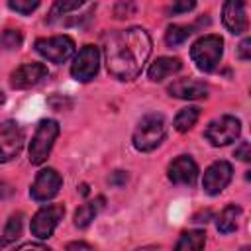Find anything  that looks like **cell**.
<instances>
[{"mask_svg": "<svg viewBox=\"0 0 251 251\" xmlns=\"http://www.w3.org/2000/svg\"><path fill=\"white\" fill-rule=\"evenodd\" d=\"M108 73L120 80L135 78L151 55V37L141 27L116 31L106 43Z\"/></svg>", "mask_w": 251, "mask_h": 251, "instance_id": "obj_1", "label": "cell"}, {"mask_svg": "<svg viewBox=\"0 0 251 251\" xmlns=\"http://www.w3.org/2000/svg\"><path fill=\"white\" fill-rule=\"evenodd\" d=\"M167 137V122L161 114H147L133 131V147L137 151H153Z\"/></svg>", "mask_w": 251, "mask_h": 251, "instance_id": "obj_2", "label": "cell"}, {"mask_svg": "<svg viewBox=\"0 0 251 251\" xmlns=\"http://www.w3.org/2000/svg\"><path fill=\"white\" fill-rule=\"evenodd\" d=\"M224 53V39L220 35H204L190 47V57L196 63V67L204 73H210L218 67Z\"/></svg>", "mask_w": 251, "mask_h": 251, "instance_id": "obj_3", "label": "cell"}, {"mask_svg": "<svg viewBox=\"0 0 251 251\" xmlns=\"http://www.w3.org/2000/svg\"><path fill=\"white\" fill-rule=\"evenodd\" d=\"M59 135V124L55 120H41L33 137H31V143H29V161L33 165H41L51 149H53V143Z\"/></svg>", "mask_w": 251, "mask_h": 251, "instance_id": "obj_4", "label": "cell"}, {"mask_svg": "<svg viewBox=\"0 0 251 251\" xmlns=\"http://www.w3.org/2000/svg\"><path fill=\"white\" fill-rule=\"evenodd\" d=\"M241 133V122L233 116H222L218 120H212L208 127L204 129V137L214 147H224L231 141H235Z\"/></svg>", "mask_w": 251, "mask_h": 251, "instance_id": "obj_5", "label": "cell"}, {"mask_svg": "<svg viewBox=\"0 0 251 251\" xmlns=\"http://www.w3.org/2000/svg\"><path fill=\"white\" fill-rule=\"evenodd\" d=\"M35 51L45 57L51 63H65L75 53V41L67 35H55V37H41L35 41Z\"/></svg>", "mask_w": 251, "mask_h": 251, "instance_id": "obj_6", "label": "cell"}, {"mask_svg": "<svg viewBox=\"0 0 251 251\" xmlns=\"http://www.w3.org/2000/svg\"><path fill=\"white\" fill-rule=\"evenodd\" d=\"M24 147V131L22 127L8 120L0 122V163H8L20 155Z\"/></svg>", "mask_w": 251, "mask_h": 251, "instance_id": "obj_7", "label": "cell"}, {"mask_svg": "<svg viewBox=\"0 0 251 251\" xmlns=\"http://www.w3.org/2000/svg\"><path fill=\"white\" fill-rule=\"evenodd\" d=\"M65 216V208L61 204H51V206H45L41 208L33 220H31V233L37 237V239H47L53 235L55 227L59 226V222L63 220Z\"/></svg>", "mask_w": 251, "mask_h": 251, "instance_id": "obj_8", "label": "cell"}, {"mask_svg": "<svg viewBox=\"0 0 251 251\" xmlns=\"http://www.w3.org/2000/svg\"><path fill=\"white\" fill-rule=\"evenodd\" d=\"M98 65H100V53H98V49L94 45H84L78 51V55L75 57V63L71 67V75L78 82H88V80H92L96 76Z\"/></svg>", "mask_w": 251, "mask_h": 251, "instance_id": "obj_9", "label": "cell"}, {"mask_svg": "<svg viewBox=\"0 0 251 251\" xmlns=\"http://www.w3.org/2000/svg\"><path fill=\"white\" fill-rule=\"evenodd\" d=\"M61 184H63V178L55 169H43L37 173V176L29 188V194L37 202H47L59 192Z\"/></svg>", "mask_w": 251, "mask_h": 251, "instance_id": "obj_10", "label": "cell"}, {"mask_svg": "<svg viewBox=\"0 0 251 251\" xmlns=\"http://www.w3.org/2000/svg\"><path fill=\"white\" fill-rule=\"evenodd\" d=\"M231 175H233V169L227 161H216L212 163L206 173H204V178H202V188L206 194H220L231 180Z\"/></svg>", "mask_w": 251, "mask_h": 251, "instance_id": "obj_11", "label": "cell"}, {"mask_svg": "<svg viewBox=\"0 0 251 251\" xmlns=\"http://www.w3.org/2000/svg\"><path fill=\"white\" fill-rule=\"evenodd\" d=\"M47 75H49V71L43 63H25L12 73L10 84H12V88H18V90L29 88V86H35L37 82H41Z\"/></svg>", "mask_w": 251, "mask_h": 251, "instance_id": "obj_12", "label": "cell"}, {"mask_svg": "<svg viewBox=\"0 0 251 251\" xmlns=\"http://www.w3.org/2000/svg\"><path fill=\"white\" fill-rule=\"evenodd\" d=\"M222 20L224 25L233 33V35H241L247 31V12H245V2L241 0H229L224 4L222 10Z\"/></svg>", "mask_w": 251, "mask_h": 251, "instance_id": "obj_13", "label": "cell"}, {"mask_svg": "<svg viewBox=\"0 0 251 251\" xmlns=\"http://www.w3.org/2000/svg\"><path fill=\"white\" fill-rule=\"evenodd\" d=\"M167 176L173 184H192L198 176V165L194 163L192 157L180 155L169 165Z\"/></svg>", "mask_w": 251, "mask_h": 251, "instance_id": "obj_14", "label": "cell"}, {"mask_svg": "<svg viewBox=\"0 0 251 251\" xmlns=\"http://www.w3.org/2000/svg\"><path fill=\"white\" fill-rule=\"evenodd\" d=\"M169 94L175 98H182V100H200L208 96V86L200 80H192V78H178L175 82L169 84Z\"/></svg>", "mask_w": 251, "mask_h": 251, "instance_id": "obj_15", "label": "cell"}, {"mask_svg": "<svg viewBox=\"0 0 251 251\" xmlns=\"http://www.w3.org/2000/svg\"><path fill=\"white\" fill-rule=\"evenodd\" d=\"M180 69H182L180 59H176V57H159L157 61L151 63L147 75H149L151 80L159 82V80H163V78H167V76L178 73Z\"/></svg>", "mask_w": 251, "mask_h": 251, "instance_id": "obj_16", "label": "cell"}, {"mask_svg": "<svg viewBox=\"0 0 251 251\" xmlns=\"http://www.w3.org/2000/svg\"><path fill=\"white\" fill-rule=\"evenodd\" d=\"M104 196H98L96 200H92V202H86V204H82L76 212H75V226L76 227H80V229H84L94 218H96V214L104 208Z\"/></svg>", "mask_w": 251, "mask_h": 251, "instance_id": "obj_17", "label": "cell"}, {"mask_svg": "<svg viewBox=\"0 0 251 251\" xmlns=\"http://www.w3.org/2000/svg\"><path fill=\"white\" fill-rule=\"evenodd\" d=\"M204 243H206V233L202 229H190L180 233L175 251H202Z\"/></svg>", "mask_w": 251, "mask_h": 251, "instance_id": "obj_18", "label": "cell"}, {"mask_svg": "<svg viewBox=\"0 0 251 251\" xmlns=\"http://www.w3.org/2000/svg\"><path fill=\"white\" fill-rule=\"evenodd\" d=\"M239 216H241V208L239 206H235V204H229V206H226L222 212H220V216H218V231L220 233H231V231H235L237 229V220H239Z\"/></svg>", "mask_w": 251, "mask_h": 251, "instance_id": "obj_19", "label": "cell"}, {"mask_svg": "<svg viewBox=\"0 0 251 251\" xmlns=\"http://www.w3.org/2000/svg\"><path fill=\"white\" fill-rule=\"evenodd\" d=\"M22 227H24V214L22 212L12 214L8 224H6V227H4V233L0 235V249L6 247L8 243L16 241L20 237V233H22Z\"/></svg>", "mask_w": 251, "mask_h": 251, "instance_id": "obj_20", "label": "cell"}, {"mask_svg": "<svg viewBox=\"0 0 251 251\" xmlns=\"http://www.w3.org/2000/svg\"><path fill=\"white\" fill-rule=\"evenodd\" d=\"M198 118H200V110H198L196 106H188V108H182V110L176 114L173 126H175L176 131L184 133V131H188V129L198 122Z\"/></svg>", "mask_w": 251, "mask_h": 251, "instance_id": "obj_21", "label": "cell"}, {"mask_svg": "<svg viewBox=\"0 0 251 251\" xmlns=\"http://www.w3.org/2000/svg\"><path fill=\"white\" fill-rule=\"evenodd\" d=\"M192 31H194L192 25H171L165 33V41L169 47H178L192 35Z\"/></svg>", "mask_w": 251, "mask_h": 251, "instance_id": "obj_22", "label": "cell"}, {"mask_svg": "<svg viewBox=\"0 0 251 251\" xmlns=\"http://www.w3.org/2000/svg\"><path fill=\"white\" fill-rule=\"evenodd\" d=\"M82 6H84V2H80V0H73V2H69V0H59V2L53 4V8H51V16H49L47 22H55L57 18L65 16L67 12L78 10V8H82Z\"/></svg>", "mask_w": 251, "mask_h": 251, "instance_id": "obj_23", "label": "cell"}, {"mask_svg": "<svg viewBox=\"0 0 251 251\" xmlns=\"http://www.w3.org/2000/svg\"><path fill=\"white\" fill-rule=\"evenodd\" d=\"M22 33L18 29H6L2 35H0V49L2 51H12V49H18L22 45Z\"/></svg>", "mask_w": 251, "mask_h": 251, "instance_id": "obj_24", "label": "cell"}, {"mask_svg": "<svg viewBox=\"0 0 251 251\" xmlns=\"http://www.w3.org/2000/svg\"><path fill=\"white\" fill-rule=\"evenodd\" d=\"M8 6H10V10L27 16V14H31L35 8H39V2H37V0H10Z\"/></svg>", "mask_w": 251, "mask_h": 251, "instance_id": "obj_25", "label": "cell"}, {"mask_svg": "<svg viewBox=\"0 0 251 251\" xmlns=\"http://www.w3.org/2000/svg\"><path fill=\"white\" fill-rule=\"evenodd\" d=\"M194 6H196V2H176V4H173V6H169V8H167V14L176 16V14H182V12L192 10Z\"/></svg>", "mask_w": 251, "mask_h": 251, "instance_id": "obj_26", "label": "cell"}, {"mask_svg": "<svg viewBox=\"0 0 251 251\" xmlns=\"http://www.w3.org/2000/svg\"><path fill=\"white\" fill-rule=\"evenodd\" d=\"M237 55L241 61H249L251 59V39H243L237 47Z\"/></svg>", "mask_w": 251, "mask_h": 251, "instance_id": "obj_27", "label": "cell"}, {"mask_svg": "<svg viewBox=\"0 0 251 251\" xmlns=\"http://www.w3.org/2000/svg\"><path fill=\"white\" fill-rule=\"evenodd\" d=\"M235 157L241 161H249L251 159V145L247 141H241V145L235 149Z\"/></svg>", "mask_w": 251, "mask_h": 251, "instance_id": "obj_28", "label": "cell"}, {"mask_svg": "<svg viewBox=\"0 0 251 251\" xmlns=\"http://www.w3.org/2000/svg\"><path fill=\"white\" fill-rule=\"evenodd\" d=\"M108 182H110L112 186H124V184L127 182V175H126L124 171H116V173H112V175H110Z\"/></svg>", "mask_w": 251, "mask_h": 251, "instance_id": "obj_29", "label": "cell"}, {"mask_svg": "<svg viewBox=\"0 0 251 251\" xmlns=\"http://www.w3.org/2000/svg\"><path fill=\"white\" fill-rule=\"evenodd\" d=\"M16 251H51V249L47 245H43V243H24Z\"/></svg>", "mask_w": 251, "mask_h": 251, "instance_id": "obj_30", "label": "cell"}, {"mask_svg": "<svg viewBox=\"0 0 251 251\" xmlns=\"http://www.w3.org/2000/svg\"><path fill=\"white\" fill-rule=\"evenodd\" d=\"M210 218H212V212H210V210H206V212H200V214H196L192 220H194V222H200V224H202V222L206 224Z\"/></svg>", "mask_w": 251, "mask_h": 251, "instance_id": "obj_31", "label": "cell"}, {"mask_svg": "<svg viewBox=\"0 0 251 251\" xmlns=\"http://www.w3.org/2000/svg\"><path fill=\"white\" fill-rule=\"evenodd\" d=\"M69 251H75V249H84V251H90V245H84V243H69L67 245Z\"/></svg>", "mask_w": 251, "mask_h": 251, "instance_id": "obj_32", "label": "cell"}, {"mask_svg": "<svg viewBox=\"0 0 251 251\" xmlns=\"http://www.w3.org/2000/svg\"><path fill=\"white\" fill-rule=\"evenodd\" d=\"M80 194H82V196L88 194V184H80Z\"/></svg>", "mask_w": 251, "mask_h": 251, "instance_id": "obj_33", "label": "cell"}, {"mask_svg": "<svg viewBox=\"0 0 251 251\" xmlns=\"http://www.w3.org/2000/svg\"><path fill=\"white\" fill-rule=\"evenodd\" d=\"M137 251H161L159 247H143V249H137Z\"/></svg>", "mask_w": 251, "mask_h": 251, "instance_id": "obj_34", "label": "cell"}, {"mask_svg": "<svg viewBox=\"0 0 251 251\" xmlns=\"http://www.w3.org/2000/svg\"><path fill=\"white\" fill-rule=\"evenodd\" d=\"M4 102V94H2V90H0V104Z\"/></svg>", "mask_w": 251, "mask_h": 251, "instance_id": "obj_35", "label": "cell"}, {"mask_svg": "<svg viewBox=\"0 0 251 251\" xmlns=\"http://www.w3.org/2000/svg\"><path fill=\"white\" fill-rule=\"evenodd\" d=\"M241 251H251V249H249V247H243V249H241Z\"/></svg>", "mask_w": 251, "mask_h": 251, "instance_id": "obj_36", "label": "cell"}]
</instances>
